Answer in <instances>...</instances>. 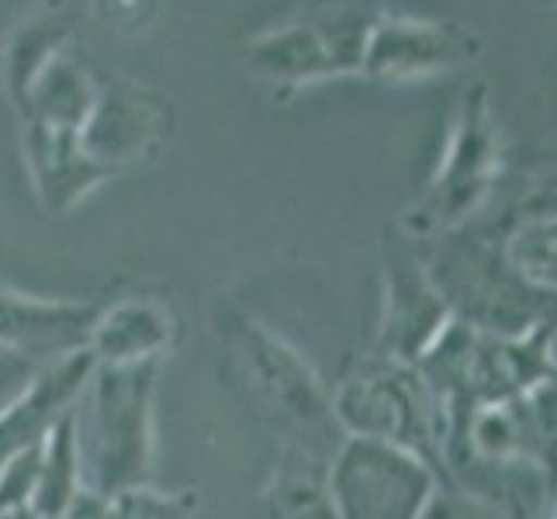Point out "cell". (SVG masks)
<instances>
[{
	"mask_svg": "<svg viewBox=\"0 0 557 519\" xmlns=\"http://www.w3.org/2000/svg\"><path fill=\"white\" fill-rule=\"evenodd\" d=\"M211 333L249 409L284 436V447L315 454L325 444L330 409L295 346H287L253 312L222 298L211 305Z\"/></svg>",
	"mask_w": 557,
	"mask_h": 519,
	"instance_id": "6da1fadb",
	"label": "cell"
},
{
	"mask_svg": "<svg viewBox=\"0 0 557 519\" xmlns=\"http://www.w3.org/2000/svg\"><path fill=\"white\" fill-rule=\"evenodd\" d=\"M163 363L108 368L94 363L73 406L84 485L122 492L152 485L157 474V395Z\"/></svg>",
	"mask_w": 557,
	"mask_h": 519,
	"instance_id": "7a4b0ae2",
	"label": "cell"
},
{
	"mask_svg": "<svg viewBox=\"0 0 557 519\" xmlns=\"http://www.w3.org/2000/svg\"><path fill=\"white\" fill-rule=\"evenodd\" d=\"M371 25L374 14L360 4L325 0L315 14L249 38L243 66L277 94H292L305 84L330 81V76L360 73Z\"/></svg>",
	"mask_w": 557,
	"mask_h": 519,
	"instance_id": "3957f363",
	"label": "cell"
},
{
	"mask_svg": "<svg viewBox=\"0 0 557 519\" xmlns=\"http://www.w3.org/2000/svg\"><path fill=\"white\" fill-rule=\"evenodd\" d=\"M166 139V108L152 90L128 76H98V98L84 122V149L94 160L125 173L157 157Z\"/></svg>",
	"mask_w": 557,
	"mask_h": 519,
	"instance_id": "277c9868",
	"label": "cell"
},
{
	"mask_svg": "<svg viewBox=\"0 0 557 519\" xmlns=\"http://www.w3.org/2000/svg\"><path fill=\"white\" fill-rule=\"evenodd\" d=\"M101 305L28 295L0 281V346L38 363H55L87 350L90 325Z\"/></svg>",
	"mask_w": 557,
	"mask_h": 519,
	"instance_id": "5b68a950",
	"label": "cell"
},
{
	"mask_svg": "<svg viewBox=\"0 0 557 519\" xmlns=\"http://www.w3.org/2000/svg\"><path fill=\"white\" fill-rule=\"evenodd\" d=\"M474 38L454 25L419 22V17H374L360 73L374 81H406L471 60Z\"/></svg>",
	"mask_w": 557,
	"mask_h": 519,
	"instance_id": "8992f818",
	"label": "cell"
},
{
	"mask_svg": "<svg viewBox=\"0 0 557 519\" xmlns=\"http://www.w3.org/2000/svg\"><path fill=\"white\" fill-rule=\"evenodd\" d=\"M184 325L177 312L157 295H128L101 305L90 325L87 354L108 368L163 363L181 346Z\"/></svg>",
	"mask_w": 557,
	"mask_h": 519,
	"instance_id": "52a82bcc",
	"label": "cell"
},
{
	"mask_svg": "<svg viewBox=\"0 0 557 519\" xmlns=\"http://www.w3.org/2000/svg\"><path fill=\"white\" fill-rule=\"evenodd\" d=\"M22 146L32 187L49 215H70L101 184L122 177L84 149V132L22 125Z\"/></svg>",
	"mask_w": 557,
	"mask_h": 519,
	"instance_id": "ba28073f",
	"label": "cell"
},
{
	"mask_svg": "<svg viewBox=\"0 0 557 519\" xmlns=\"http://www.w3.org/2000/svg\"><path fill=\"white\" fill-rule=\"evenodd\" d=\"M90 368L94 357L87 350L55 360L0 412V468L17 454L42 444L55 422L76 406V398H81L90 378Z\"/></svg>",
	"mask_w": 557,
	"mask_h": 519,
	"instance_id": "9c48e42d",
	"label": "cell"
},
{
	"mask_svg": "<svg viewBox=\"0 0 557 519\" xmlns=\"http://www.w3.org/2000/svg\"><path fill=\"white\" fill-rule=\"evenodd\" d=\"M333 503L339 519H401L409 509V474L371 444H354L333 468Z\"/></svg>",
	"mask_w": 557,
	"mask_h": 519,
	"instance_id": "30bf717a",
	"label": "cell"
},
{
	"mask_svg": "<svg viewBox=\"0 0 557 519\" xmlns=\"http://www.w3.org/2000/svg\"><path fill=\"white\" fill-rule=\"evenodd\" d=\"M94 98H98V76L60 52L32 84L28 101L17 111V122L84 132Z\"/></svg>",
	"mask_w": 557,
	"mask_h": 519,
	"instance_id": "8fae6325",
	"label": "cell"
},
{
	"mask_svg": "<svg viewBox=\"0 0 557 519\" xmlns=\"http://www.w3.org/2000/svg\"><path fill=\"white\" fill-rule=\"evenodd\" d=\"M66 42H70V17L63 11L35 14L8 35L4 49H0V70H4V90L14 111H22L32 84L63 52Z\"/></svg>",
	"mask_w": 557,
	"mask_h": 519,
	"instance_id": "7c38bea8",
	"label": "cell"
},
{
	"mask_svg": "<svg viewBox=\"0 0 557 519\" xmlns=\"http://www.w3.org/2000/svg\"><path fill=\"white\" fill-rule=\"evenodd\" d=\"M263 519H339L333 492L315 474V454L284 447L263 489Z\"/></svg>",
	"mask_w": 557,
	"mask_h": 519,
	"instance_id": "4fadbf2b",
	"label": "cell"
},
{
	"mask_svg": "<svg viewBox=\"0 0 557 519\" xmlns=\"http://www.w3.org/2000/svg\"><path fill=\"white\" fill-rule=\"evenodd\" d=\"M201 498L190 489H157L136 485L122 492L84 489L60 519H195Z\"/></svg>",
	"mask_w": 557,
	"mask_h": 519,
	"instance_id": "5bb4252c",
	"label": "cell"
},
{
	"mask_svg": "<svg viewBox=\"0 0 557 519\" xmlns=\"http://www.w3.org/2000/svg\"><path fill=\"white\" fill-rule=\"evenodd\" d=\"M84 485V465H81V444H76L73 409L55 422L52 433L42 440V457H38V482L32 509L49 519H60Z\"/></svg>",
	"mask_w": 557,
	"mask_h": 519,
	"instance_id": "9a60e30c",
	"label": "cell"
},
{
	"mask_svg": "<svg viewBox=\"0 0 557 519\" xmlns=\"http://www.w3.org/2000/svg\"><path fill=\"white\" fill-rule=\"evenodd\" d=\"M42 371H46V363H38V360H32L25 354L0 346V412H4Z\"/></svg>",
	"mask_w": 557,
	"mask_h": 519,
	"instance_id": "2e32d148",
	"label": "cell"
},
{
	"mask_svg": "<svg viewBox=\"0 0 557 519\" xmlns=\"http://www.w3.org/2000/svg\"><path fill=\"white\" fill-rule=\"evenodd\" d=\"M157 8H160V0H98L101 22L125 35L143 32L152 17H157Z\"/></svg>",
	"mask_w": 557,
	"mask_h": 519,
	"instance_id": "e0dca14e",
	"label": "cell"
},
{
	"mask_svg": "<svg viewBox=\"0 0 557 519\" xmlns=\"http://www.w3.org/2000/svg\"><path fill=\"white\" fill-rule=\"evenodd\" d=\"M8 519H49V516L35 512V509H22V512H14V516H8Z\"/></svg>",
	"mask_w": 557,
	"mask_h": 519,
	"instance_id": "ac0fdd59",
	"label": "cell"
}]
</instances>
